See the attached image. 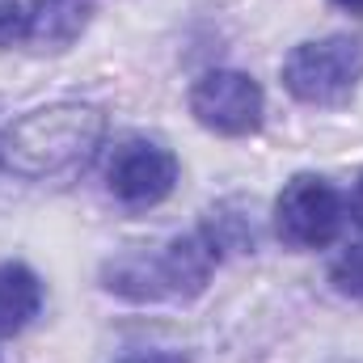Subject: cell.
<instances>
[{"label":"cell","instance_id":"cell-1","mask_svg":"<svg viewBox=\"0 0 363 363\" xmlns=\"http://www.w3.org/2000/svg\"><path fill=\"white\" fill-rule=\"evenodd\" d=\"M106 140V118L85 101H51L21 114L0 140V165L26 182H55L85 169Z\"/></svg>","mask_w":363,"mask_h":363},{"label":"cell","instance_id":"cell-2","mask_svg":"<svg viewBox=\"0 0 363 363\" xmlns=\"http://www.w3.org/2000/svg\"><path fill=\"white\" fill-rule=\"evenodd\" d=\"M216 241L207 233H186L174 237L157 254H118L101 267V287L123 296V300H194L216 271Z\"/></svg>","mask_w":363,"mask_h":363},{"label":"cell","instance_id":"cell-3","mask_svg":"<svg viewBox=\"0 0 363 363\" xmlns=\"http://www.w3.org/2000/svg\"><path fill=\"white\" fill-rule=\"evenodd\" d=\"M363 81V43L330 34L291 47L283 60V89L304 106H342Z\"/></svg>","mask_w":363,"mask_h":363},{"label":"cell","instance_id":"cell-4","mask_svg":"<svg viewBox=\"0 0 363 363\" xmlns=\"http://www.w3.org/2000/svg\"><path fill=\"white\" fill-rule=\"evenodd\" d=\"M342 228V194L317 174H296L274 199V233L291 250H325Z\"/></svg>","mask_w":363,"mask_h":363},{"label":"cell","instance_id":"cell-5","mask_svg":"<svg viewBox=\"0 0 363 363\" xmlns=\"http://www.w3.org/2000/svg\"><path fill=\"white\" fill-rule=\"evenodd\" d=\"M190 114L199 127H207L216 135H254L262 127L267 97L250 72L216 68L190 85Z\"/></svg>","mask_w":363,"mask_h":363},{"label":"cell","instance_id":"cell-6","mask_svg":"<svg viewBox=\"0 0 363 363\" xmlns=\"http://www.w3.org/2000/svg\"><path fill=\"white\" fill-rule=\"evenodd\" d=\"M178 186V157L157 140H123L106 161V190L123 207H157Z\"/></svg>","mask_w":363,"mask_h":363},{"label":"cell","instance_id":"cell-7","mask_svg":"<svg viewBox=\"0 0 363 363\" xmlns=\"http://www.w3.org/2000/svg\"><path fill=\"white\" fill-rule=\"evenodd\" d=\"M26 13H30L26 43L38 51H64L85 34L93 9L89 0H30Z\"/></svg>","mask_w":363,"mask_h":363},{"label":"cell","instance_id":"cell-8","mask_svg":"<svg viewBox=\"0 0 363 363\" xmlns=\"http://www.w3.org/2000/svg\"><path fill=\"white\" fill-rule=\"evenodd\" d=\"M43 308V283L26 262H0V338L21 334Z\"/></svg>","mask_w":363,"mask_h":363},{"label":"cell","instance_id":"cell-9","mask_svg":"<svg viewBox=\"0 0 363 363\" xmlns=\"http://www.w3.org/2000/svg\"><path fill=\"white\" fill-rule=\"evenodd\" d=\"M330 283H334V291H342L351 300H363V241L347 245L330 262Z\"/></svg>","mask_w":363,"mask_h":363},{"label":"cell","instance_id":"cell-10","mask_svg":"<svg viewBox=\"0 0 363 363\" xmlns=\"http://www.w3.org/2000/svg\"><path fill=\"white\" fill-rule=\"evenodd\" d=\"M26 30H30V13H26V4H17V0H0V47H17V43H26Z\"/></svg>","mask_w":363,"mask_h":363},{"label":"cell","instance_id":"cell-11","mask_svg":"<svg viewBox=\"0 0 363 363\" xmlns=\"http://www.w3.org/2000/svg\"><path fill=\"white\" fill-rule=\"evenodd\" d=\"M118 363H186L174 351H140V355H123Z\"/></svg>","mask_w":363,"mask_h":363},{"label":"cell","instance_id":"cell-12","mask_svg":"<svg viewBox=\"0 0 363 363\" xmlns=\"http://www.w3.org/2000/svg\"><path fill=\"white\" fill-rule=\"evenodd\" d=\"M351 216L363 224V174H359V182H355V194H351Z\"/></svg>","mask_w":363,"mask_h":363},{"label":"cell","instance_id":"cell-13","mask_svg":"<svg viewBox=\"0 0 363 363\" xmlns=\"http://www.w3.org/2000/svg\"><path fill=\"white\" fill-rule=\"evenodd\" d=\"M338 9H347V13H363V0H334Z\"/></svg>","mask_w":363,"mask_h":363}]
</instances>
